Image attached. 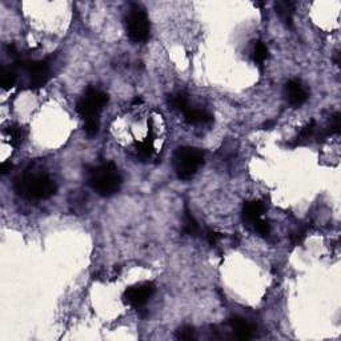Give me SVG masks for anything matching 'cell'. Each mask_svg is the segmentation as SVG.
Wrapping results in <instances>:
<instances>
[{"label":"cell","mask_w":341,"mask_h":341,"mask_svg":"<svg viewBox=\"0 0 341 341\" xmlns=\"http://www.w3.org/2000/svg\"><path fill=\"white\" fill-rule=\"evenodd\" d=\"M15 191L27 200H45L56 193V184L44 173H24L16 180Z\"/></svg>","instance_id":"obj_1"},{"label":"cell","mask_w":341,"mask_h":341,"mask_svg":"<svg viewBox=\"0 0 341 341\" xmlns=\"http://www.w3.org/2000/svg\"><path fill=\"white\" fill-rule=\"evenodd\" d=\"M121 183L123 177L113 163H103L88 172L90 187L100 196L108 197L115 195L120 189Z\"/></svg>","instance_id":"obj_2"},{"label":"cell","mask_w":341,"mask_h":341,"mask_svg":"<svg viewBox=\"0 0 341 341\" xmlns=\"http://www.w3.org/2000/svg\"><path fill=\"white\" fill-rule=\"evenodd\" d=\"M204 164V154L197 148L181 147L173 155V169L180 180H189Z\"/></svg>","instance_id":"obj_3"},{"label":"cell","mask_w":341,"mask_h":341,"mask_svg":"<svg viewBox=\"0 0 341 341\" xmlns=\"http://www.w3.org/2000/svg\"><path fill=\"white\" fill-rule=\"evenodd\" d=\"M125 31L133 43H146L150 39L151 24L146 10L140 4H131L125 15Z\"/></svg>","instance_id":"obj_4"},{"label":"cell","mask_w":341,"mask_h":341,"mask_svg":"<svg viewBox=\"0 0 341 341\" xmlns=\"http://www.w3.org/2000/svg\"><path fill=\"white\" fill-rule=\"evenodd\" d=\"M107 103H108V95L101 90L90 87L78 101L76 111L84 121L92 120V119H98Z\"/></svg>","instance_id":"obj_5"},{"label":"cell","mask_w":341,"mask_h":341,"mask_svg":"<svg viewBox=\"0 0 341 341\" xmlns=\"http://www.w3.org/2000/svg\"><path fill=\"white\" fill-rule=\"evenodd\" d=\"M18 65L24 68L27 74L30 75V83L28 86L32 90H38L44 87L48 80L51 79V64L47 59L44 60H18Z\"/></svg>","instance_id":"obj_6"},{"label":"cell","mask_w":341,"mask_h":341,"mask_svg":"<svg viewBox=\"0 0 341 341\" xmlns=\"http://www.w3.org/2000/svg\"><path fill=\"white\" fill-rule=\"evenodd\" d=\"M155 292H156V285L152 281H143L125 289L123 300L124 303L136 309H142L151 297L154 296Z\"/></svg>","instance_id":"obj_7"},{"label":"cell","mask_w":341,"mask_h":341,"mask_svg":"<svg viewBox=\"0 0 341 341\" xmlns=\"http://www.w3.org/2000/svg\"><path fill=\"white\" fill-rule=\"evenodd\" d=\"M284 98L291 107L299 108L308 100V91L300 80L292 79L285 83Z\"/></svg>","instance_id":"obj_8"},{"label":"cell","mask_w":341,"mask_h":341,"mask_svg":"<svg viewBox=\"0 0 341 341\" xmlns=\"http://www.w3.org/2000/svg\"><path fill=\"white\" fill-rule=\"evenodd\" d=\"M229 325H231V328H232L239 340H249L255 334L256 326L249 321H247L245 319H243V317H239V316L231 317L229 319Z\"/></svg>","instance_id":"obj_9"},{"label":"cell","mask_w":341,"mask_h":341,"mask_svg":"<svg viewBox=\"0 0 341 341\" xmlns=\"http://www.w3.org/2000/svg\"><path fill=\"white\" fill-rule=\"evenodd\" d=\"M265 207L259 200H252V201H247L243 207V220L244 223H247L248 225H253L256 221L261 219L262 214H264Z\"/></svg>","instance_id":"obj_10"},{"label":"cell","mask_w":341,"mask_h":341,"mask_svg":"<svg viewBox=\"0 0 341 341\" xmlns=\"http://www.w3.org/2000/svg\"><path fill=\"white\" fill-rule=\"evenodd\" d=\"M183 113L184 116H185V120L189 124H207L214 120V116L210 112L204 111V109H197L189 107Z\"/></svg>","instance_id":"obj_11"},{"label":"cell","mask_w":341,"mask_h":341,"mask_svg":"<svg viewBox=\"0 0 341 341\" xmlns=\"http://www.w3.org/2000/svg\"><path fill=\"white\" fill-rule=\"evenodd\" d=\"M275 8H276V14L280 16V19L287 24L291 26L293 22V11H295V4L288 0H283V2H278L275 3Z\"/></svg>","instance_id":"obj_12"},{"label":"cell","mask_w":341,"mask_h":341,"mask_svg":"<svg viewBox=\"0 0 341 341\" xmlns=\"http://www.w3.org/2000/svg\"><path fill=\"white\" fill-rule=\"evenodd\" d=\"M6 133H7V136L10 138V143L15 147L20 146V144L24 142L27 135L26 129L23 127H20V125H16V124H12V125H10L8 128H6Z\"/></svg>","instance_id":"obj_13"},{"label":"cell","mask_w":341,"mask_h":341,"mask_svg":"<svg viewBox=\"0 0 341 341\" xmlns=\"http://www.w3.org/2000/svg\"><path fill=\"white\" fill-rule=\"evenodd\" d=\"M316 121L312 120L311 123H308L305 127H303L300 129V132H299V136H297L296 139H295V142L289 143V146L292 147H297L300 146V144H303V143H305L307 140H309L311 138H313V135H315L316 132Z\"/></svg>","instance_id":"obj_14"},{"label":"cell","mask_w":341,"mask_h":341,"mask_svg":"<svg viewBox=\"0 0 341 341\" xmlns=\"http://www.w3.org/2000/svg\"><path fill=\"white\" fill-rule=\"evenodd\" d=\"M268 55H269L268 47L262 41H256L253 49H252V60L255 61L257 65H262L268 59Z\"/></svg>","instance_id":"obj_15"},{"label":"cell","mask_w":341,"mask_h":341,"mask_svg":"<svg viewBox=\"0 0 341 341\" xmlns=\"http://www.w3.org/2000/svg\"><path fill=\"white\" fill-rule=\"evenodd\" d=\"M18 75L14 68L2 67V75H0V84L4 90H11L12 87L15 86Z\"/></svg>","instance_id":"obj_16"},{"label":"cell","mask_w":341,"mask_h":341,"mask_svg":"<svg viewBox=\"0 0 341 341\" xmlns=\"http://www.w3.org/2000/svg\"><path fill=\"white\" fill-rule=\"evenodd\" d=\"M184 233H187L189 236H196L200 231V227L197 224V221L196 219L193 218V215L189 212V211H185V214H184V228H183Z\"/></svg>","instance_id":"obj_17"},{"label":"cell","mask_w":341,"mask_h":341,"mask_svg":"<svg viewBox=\"0 0 341 341\" xmlns=\"http://www.w3.org/2000/svg\"><path fill=\"white\" fill-rule=\"evenodd\" d=\"M169 105L172 108L177 109V111L184 112L185 109L189 108V100H188V96L184 92H177V94L169 96Z\"/></svg>","instance_id":"obj_18"},{"label":"cell","mask_w":341,"mask_h":341,"mask_svg":"<svg viewBox=\"0 0 341 341\" xmlns=\"http://www.w3.org/2000/svg\"><path fill=\"white\" fill-rule=\"evenodd\" d=\"M136 151H138V155H139L140 158L147 159L150 158L152 152H154V146H152V140H146V142L139 143L138 146H136Z\"/></svg>","instance_id":"obj_19"},{"label":"cell","mask_w":341,"mask_h":341,"mask_svg":"<svg viewBox=\"0 0 341 341\" xmlns=\"http://www.w3.org/2000/svg\"><path fill=\"white\" fill-rule=\"evenodd\" d=\"M195 337V330L189 325H184L176 330V338L179 340H192Z\"/></svg>","instance_id":"obj_20"},{"label":"cell","mask_w":341,"mask_h":341,"mask_svg":"<svg viewBox=\"0 0 341 341\" xmlns=\"http://www.w3.org/2000/svg\"><path fill=\"white\" fill-rule=\"evenodd\" d=\"M84 132L87 136L94 138L95 135H98L99 132V120L98 119H92V120L84 121Z\"/></svg>","instance_id":"obj_21"},{"label":"cell","mask_w":341,"mask_h":341,"mask_svg":"<svg viewBox=\"0 0 341 341\" xmlns=\"http://www.w3.org/2000/svg\"><path fill=\"white\" fill-rule=\"evenodd\" d=\"M253 227H255L256 232L259 233V235H261V236H268V235H269L270 225L268 224V221L259 219V220L253 224Z\"/></svg>","instance_id":"obj_22"},{"label":"cell","mask_w":341,"mask_h":341,"mask_svg":"<svg viewBox=\"0 0 341 341\" xmlns=\"http://www.w3.org/2000/svg\"><path fill=\"white\" fill-rule=\"evenodd\" d=\"M338 132H340V113L336 112L333 116L330 117L328 133H330V135H337Z\"/></svg>","instance_id":"obj_23"},{"label":"cell","mask_w":341,"mask_h":341,"mask_svg":"<svg viewBox=\"0 0 341 341\" xmlns=\"http://www.w3.org/2000/svg\"><path fill=\"white\" fill-rule=\"evenodd\" d=\"M221 237H223V235L216 232V231H208V232H207V240H208V243H210L211 245H216V243L220 240Z\"/></svg>","instance_id":"obj_24"},{"label":"cell","mask_w":341,"mask_h":341,"mask_svg":"<svg viewBox=\"0 0 341 341\" xmlns=\"http://www.w3.org/2000/svg\"><path fill=\"white\" fill-rule=\"evenodd\" d=\"M304 237H305V231L304 229H299V231H296V232H293L291 235V241L297 245V244L303 243Z\"/></svg>","instance_id":"obj_25"},{"label":"cell","mask_w":341,"mask_h":341,"mask_svg":"<svg viewBox=\"0 0 341 341\" xmlns=\"http://www.w3.org/2000/svg\"><path fill=\"white\" fill-rule=\"evenodd\" d=\"M11 168H12V164L10 163V161H4V163H2V165H0V171H2L3 175H7V173L11 171Z\"/></svg>","instance_id":"obj_26"},{"label":"cell","mask_w":341,"mask_h":341,"mask_svg":"<svg viewBox=\"0 0 341 341\" xmlns=\"http://www.w3.org/2000/svg\"><path fill=\"white\" fill-rule=\"evenodd\" d=\"M274 124H275V121H266V123L264 124V127H266L268 129H270V127H274ZM266 128H265V129H266Z\"/></svg>","instance_id":"obj_27"},{"label":"cell","mask_w":341,"mask_h":341,"mask_svg":"<svg viewBox=\"0 0 341 341\" xmlns=\"http://www.w3.org/2000/svg\"><path fill=\"white\" fill-rule=\"evenodd\" d=\"M143 103V100L142 99H139V98H136L135 100H133V105H138V104H142Z\"/></svg>","instance_id":"obj_28"}]
</instances>
